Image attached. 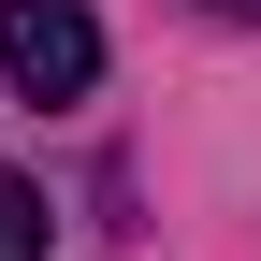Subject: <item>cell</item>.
Masks as SVG:
<instances>
[{"label":"cell","mask_w":261,"mask_h":261,"mask_svg":"<svg viewBox=\"0 0 261 261\" xmlns=\"http://www.w3.org/2000/svg\"><path fill=\"white\" fill-rule=\"evenodd\" d=\"M0 73H15L29 102H87V87H102V29H87V0H0Z\"/></svg>","instance_id":"1"},{"label":"cell","mask_w":261,"mask_h":261,"mask_svg":"<svg viewBox=\"0 0 261 261\" xmlns=\"http://www.w3.org/2000/svg\"><path fill=\"white\" fill-rule=\"evenodd\" d=\"M0 261H44V189L0 174Z\"/></svg>","instance_id":"2"}]
</instances>
